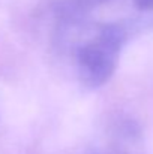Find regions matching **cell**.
<instances>
[{"label": "cell", "instance_id": "cell-1", "mask_svg": "<svg viewBox=\"0 0 153 154\" xmlns=\"http://www.w3.org/2000/svg\"><path fill=\"white\" fill-rule=\"evenodd\" d=\"M81 21H59L57 39L60 48H68L80 85L96 90L114 75L131 30L122 23L81 26Z\"/></svg>", "mask_w": 153, "mask_h": 154}, {"label": "cell", "instance_id": "cell-2", "mask_svg": "<svg viewBox=\"0 0 153 154\" xmlns=\"http://www.w3.org/2000/svg\"><path fill=\"white\" fill-rule=\"evenodd\" d=\"M134 5L137 9L144 11V12L153 11V0H134Z\"/></svg>", "mask_w": 153, "mask_h": 154}]
</instances>
